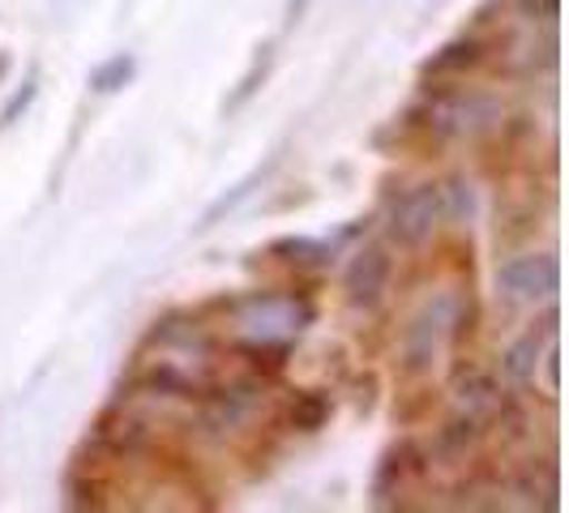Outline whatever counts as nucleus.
Returning a JSON list of instances; mask_svg holds the SVG:
<instances>
[{"mask_svg":"<svg viewBox=\"0 0 569 513\" xmlns=\"http://www.w3.org/2000/svg\"><path fill=\"white\" fill-rule=\"evenodd\" d=\"M326 420H330V399L321 390H309V394H300L291 402V428L317 432V428H326Z\"/></svg>","mask_w":569,"mask_h":513,"instance_id":"nucleus-11","label":"nucleus"},{"mask_svg":"<svg viewBox=\"0 0 569 513\" xmlns=\"http://www.w3.org/2000/svg\"><path fill=\"white\" fill-rule=\"evenodd\" d=\"M270 48H266V52H261V57H257V64L253 69H249V73H244V82H240V90H236V94H231L228 99V108L231 112H236V108H244V103H249V99H253L257 90H261V82H266V73H270Z\"/></svg>","mask_w":569,"mask_h":513,"instance_id":"nucleus-13","label":"nucleus"},{"mask_svg":"<svg viewBox=\"0 0 569 513\" xmlns=\"http://www.w3.org/2000/svg\"><path fill=\"white\" fill-rule=\"evenodd\" d=\"M4 73H9V57H0V78H4Z\"/></svg>","mask_w":569,"mask_h":513,"instance_id":"nucleus-17","label":"nucleus"},{"mask_svg":"<svg viewBox=\"0 0 569 513\" xmlns=\"http://www.w3.org/2000/svg\"><path fill=\"white\" fill-rule=\"evenodd\" d=\"M561 283V270H557V256L552 253H527L510 256L501 270H497V286L510 295V300H548Z\"/></svg>","mask_w":569,"mask_h":513,"instance_id":"nucleus-3","label":"nucleus"},{"mask_svg":"<svg viewBox=\"0 0 569 513\" xmlns=\"http://www.w3.org/2000/svg\"><path fill=\"white\" fill-rule=\"evenodd\" d=\"M527 9H536V13H543V18H557V0H522Z\"/></svg>","mask_w":569,"mask_h":513,"instance_id":"nucleus-16","label":"nucleus"},{"mask_svg":"<svg viewBox=\"0 0 569 513\" xmlns=\"http://www.w3.org/2000/svg\"><path fill=\"white\" fill-rule=\"evenodd\" d=\"M274 256H283V261H321L326 256V244H317L309 235H287V240H274Z\"/></svg>","mask_w":569,"mask_h":513,"instance_id":"nucleus-12","label":"nucleus"},{"mask_svg":"<svg viewBox=\"0 0 569 513\" xmlns=\"http://www.w3.org/2000/svg\"><path fill=\"white\" fill-rule=\"evenodd\" d=\"M133 73H138V60L133 57L103 60V64L90 73V90H94V94H116V90H124V86L133 82Z\"/></svg>","mask_w":569,"mask_h":513,"instance_id":"nucleus-10","label":"nucleus"},{"mask_svg":"<svg viewBox=\"0 0 569 513\" xmlns=\"http://www.w3.org/2000/svg\"><path fill=\"white\" fill-rule=\"evenodd\" d=\"M476 60H480V43L476 39H455V43H446L432 60H425V73H462Z\"/></svg>","mask_w":569,"mask_h":513,"instance_id":"nucleus-9","label":"nucleus"},{"mask_svg":"<svg viewBox=\"0 0 569 513\" xmlns=\"http://www.w3.org/2000/svg\"><path fill=\"white\" fill-rule=\"evenodd\" d=\"M309 321H313V309L296 295H249L236 316L240 334L253 339V346H287Z\"/></svg>","mask_w":569,"mask_h":513,"instance_id":"nucleus-1","label":"nucleus"},{"mask_svg":"<svg viewBox=\"0 0 569 513\" xmlns=\"http://www.w3.org/2000/svg\"><path fill=\"white\" fill-rule=\"evenodd\" d=\"M270 171H274V159H270L266 168L249 171V175H244V180H240V184H236L231 193H223V198H219V201H210V205H206V214H201L198 231H210V228H214V223H223V214H231V210H236L240 201L249 198V193H253V189H257V184H261V180H266V175H270Z\"/></svg>","mask_w":569,"mask_h":513,"instance_id":"nucleus-8","label":"nucleus"},{"mask_svg":"<svg viewBox=\"0 0 569 513\" xmlns=\"http://www.w3.org/2000/svg\"><path fill=\"white\" fill-rule=\"evenodd\" d=\"M446 219V189L441 184H416L390 214V235L399 244H420L432 235V228Z\"/></svg>","mask_w":569,"mask_h":513,"instance_id":"nucleus-2","label":"nucleus"},{"mask_svg":"<svg viewBox=\"0 0 569 513\" xmlns=\"http://www.w3.org/2000/svg\"><path fill=\"white\" fill-rule=\"evenodd\" d=\"M455 402L462 406V415L485 420V415H492L501 406V390L492 385V376H485V372H467V376L455 381Z\"/></svg>","mask_w":569,"mask_h":513,"instance_id":"nucleus-6","label":"nucleus"},{"mask_svg":"<svg viewBox=\"0 0 569 513\" xmlns=\"http://www.w3.org/2000/svg\"><path fill=\"white\" fill-rule=\"evenodd\" d=\"M455 309V300L450 295H441L432 309H428L411 330H407V369H428V360H432V351H437V339H441V330H446V313Z\"/></svg>","mask_w":569,"mask_h":513,"instance_id":"nucleus-5","label":"nucleus"},{"mask_svg":"<svg viewBox=\"0 0 569 513\" xmlns=\"http://www.w3.org/2000/svg\"><path fill=\"white\" fill-rule=\"evenodd\" d=\"M34 94H39V82H34V78H27V82H22V90L9 99V108L0 112V124H13V120H18V115H22L30 103H34Z\"/></svg>","mask_w":569,"mask_h":513,"instance_id":"nucleus-14","label":"nucleus"},{"mask_svg":"<svg viewBox=\"0 0 569 513\" xmlns=\"http://www.w3.org/2000/svg\"><path fill=\"white\" fill-rule=\"evenodd\" d=\"M390 283V256L381 249H365V253L351 256L347 274H342V286L351 295V304H377V295Z\"/></svg>","mask_w":569,"mask_h":513,"instance_id":"nucleus-4","label":"nucleus"},{"mask_svg":"<svg viewBox=\"0 0 569 513\" xmlns=\"http://www.w3.org/2000/svg\"><path fill=\"white\" fill-rule=\"evenodd\" d=\"M548 334H552V325H548V330H531V334H522V339L506 351V376H510V381H531V376H536V364H540V351Z\"/></svg>","mask_w":569,"mask_h":513,"instance_id":"nucleus-7","label":"nucleus"},{"mask_svg":"<svg viewBox=\"0 0 569 513\" xmlns=\"http://www.w3.org/2000/svg\"><path fill=\"white\" fill-rule=\"evenodd\" d=\"M313 4H317V0H287V27H296V22H300V18H305Z\"/></svg>","mask_w":569,"mask_h":513,"instance_id":"nucleus-15","label":"nucleus"}]
</instances>
